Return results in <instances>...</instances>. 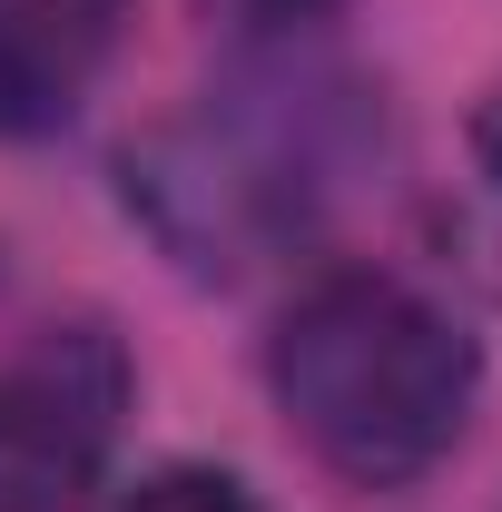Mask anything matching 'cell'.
Masks as SVG:
<instances>
[{
	"mask_svg": "<svg viewBox=\"0 0 502 512\" xmlns=\"http://www.w3.org/2000/svg\"><path fill=\"white\" fill-rule=\"evenodd\" d=\"M128 355L99 325H50L0 365V512H69L119 444Z\"/></svg>",
	"mask_w": 502,
	"mask_h": 512,
	"instance_id": "obj_3",
	"label": "cell"
},
{
	"mask_svg": "<svg viewBox=\"0 0 502 512\" xmlns=\"http://www.w3.org/2000/svg\"><path fill=\"white\" fill-rule=\"evenodd\" d=\"M266 384H276L296 444L325 473H345L365 493H394V483H424L463 444L473 394H483V355L404 276L335 266L276 316Z\"/></svg>",
	"mask_w": 502,
	"mask_h": 512,
	"instance_id": "obj_1",
	"label": "cell"
},
{
	"mask_svg": "<svg viewBox=\"0 0 502 512\" xmlns=\"http://www.w3.org/2000/svg\"><path fill=\"white\" fill-rule=\"evenodd\" d=\"M119 50V0H0V138H60Z\"/></svg>",
	"mask_w": 502,
	"mask_h": 512,
	"instance_id": "obj_4",
	"label": "cell"
},
{
	"mask_svg": "<svg viewBox=\"0 0 502 512\" xmlns=\"http://www.w3.org/2000/svg\"><path fill=\"white\" fill-rule=\"evenodd\" d=\"M335 168H345L335 99L286 69V79L227 89L197 119L128 148V207H148L168 256H188L197 276H237L276 237L306 227L315 197L335 188Z\"/></svg>",
	"mask_w": 502,
	"mask_h": 512,
	"instance_id": "obj_2",
	"label": "cell"
},
{
	"mask_svg": "<svg viewBox=\"0 0 502 512\" xmlns=\"http://www.w3.org/2000/svg\"><path fill=\"white\" fill-rule=\"evenodd\" d=\"M109 512H266V503H256L237 473H217V463H168V473L128 483Z\"/></svg>",
	"mask_w": 502,
	"mask_h": 512,
	"instance_id": "obj_5",
	"label": "cell"
},
{
	"mask_svg": "<svg viewBox=\"0 0 502 512\" xmlns=\"http://www.w3.org/2000/svg\"><path fill=\"white\" fill-rule=\"evenodd\" d=\"M473 168H483V178L502 188V89L483 99V119H473Z\"/></svg>",
	"mask_w": 502,
	"mask_h": 512,
	"instance_id": "obj_6",
	"label": "cell"
}]
</instances>
